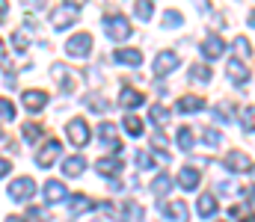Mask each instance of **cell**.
Here are the masks:
<instances>
[{"mask_svg": "<svg viewBox=\"0 0 255 222\" xmlns=\"http://www.w3.org/2000/svg\"><path fill=\"white\" fill-rule=\"evenodd\" d=\"M202 140H205L208 146H220V134H217L214 128H205V131H202Z\"/></svg>", "mask_w": 255, "mask_h": 222, "instance_id": "obj_38", "label": "cell"}, {"mask_svg": "<svg viewBox=\"0 0 255 222\" xmlns=\"http://www.w3.org/2000/svg\"><path fill=\"white\" fill-rule=\"evenodd\" d=\"M98 137H101V146L110 148V151H119V148H122V140H119V134H116V125H110V122H101Z\"/></svg>", "mask_w": 255, "mask_h": 222, "instance_id": "obj_11", "label": "cell"}, {"mask_svg": "<svg viewBox=\"0 0 255 222\" xmlns=\"http://www.w3.org/2000/svg\"><path fill=\"white\" fill-rule=\"evenodd\" d=\"M71 211H74V214L92 211V199H89V196H71Z\"/></svg>", "mask_w": 255, "mask_h": 222, "instance_id": "obj_29", "label": "cell"}, {"mask_svg": "<svg viewBox=\"0 0 255 222\" xmlns=\"http://www.w3.org/2000/svg\"><path fill=\"white\" fill-rule=\"evenodd\" d=\"M122 125H125V131L130 134V137H139V134H142V122H139V119H136L133 113H128V116H125V122H122Z\"/></svg>", "mask_w": 255, "mask_h": 222, "instance_id": "obj_28", "label": "cell"}, {"mask_svg": "<svg viewBox=\"0 0 255 222\" xmlns=\"http://www.w3.org/2000/svg\"><path fill=\"white\" fill-rule=\"evenodd\" d=\"M160 214H163L169 222H187V220H190V214H187V205H184V202H163V205H160Z\"/></svg>", "mask_w": 255, "mask_h": 222, "instance_id": "obj_8", "label": "cell"}, {"mask_svg": "<svg viewBox=\"0 0 255 222\" xmlns=\"http://www.w3.org/2000/svg\"><path fill=\"white\" fill-rule=\"evenodd\" d=\"M229 214H232L235 220H241V222H255V214L250 211V208H241V205H235V208H229Z\"/></svg>", "mask_w": 255, "mask_h": 222, "instance_id": "obj_31", "label": "cell"}, {"mask_svg": "<svg viewBox=\"0 0 255 222\" xmlns=\"http://www.w3.org/2000/svg\"><path fill=\"white\" fill-rule=\"evenodd\" d=\"M12 42H15V48H18V51H24V48L30 45V42H27V30H18V33L12 36Z\"/></svg>", "mask_w": 255, "mask_h": 222, "instance_id": "obj_39", "label": "cell"}, {"mask_svg": "<svg viewBox=\"0 0 255 222\" xmlns=\"http://www.w3.org/2000/svg\"><path fill=\"white\" fill-rule=\"evenodd\" d=\"M77 3H83V0H68V6H77Z\"/></svg>", "mask_w": 255, "mask_h": 222, "instance_id": "obj_46", "label": "cell"}, {"mask_svg": "<svg viewBox=\"0 0 255 222\" xmlns=\"http://www.w3.org/2000/svg\"><path fill=\"white\" fill-rule=\"evenodd\" d=\"M6 222H27V220H24V217H9Z\"/></svg>", "mask_w": 255, "mask_h": 222, "instance_id": "obj_44", "label": "cell"}, {"mask_svg": "<svg viewBox=\"0 0 255 222\" xmlns=\"http://www.w3.org/2000/svg\"><path fill=\"white\" fill-rule=\"evenodd\" d=\"M77 21V6H60V9H54V15H51V24L57 27V30H65V27H71Z\"/></svg>", "mask_w": 255, "mask_h": 222, "instance_id": "obj_7", "label": "cell"}, {"mask_svg": "<svg viewBox=\"0 0 255 222\" xmlns=\"http://www.w3.org/2000/svg\"><path fill=\"white\" fill-rule=\"evenodd\" d=\"M9 169H12V163H9V160H3V157H0V178H3V175H9Z\"/></svg>", "mask_w": 255, "mask_h": 222, "instance_id": "obj_41", "label": "cell"}, {"mask_svg": "<svg viewBox=\"0 0 255 222\" xmlns=\"http://www.w3.org/2000/svg\"><path fill=\"white\" fill-rule=\"evenodd\" d=\"M122 166H125V163L116 160V157H101V160L95 163V169H98L101 175H107V178H116V175L122 172Z\"/></svg>", "mask_w": 255, "mask_h": 222, "instance_id": "obj_16", "label": "cell"}, {"mask_svg": "<svg viewBox=\"0 0 255 222\" xmlns=\"http://www.w3.org/2000/svg\"><path fill=\"white\" fill-rule=\"evenodd\" d=\"M148 157H151V154H148V151H136V166H139V169H145V166H148V163H151V160H148Z\"/></svg>", "mask_w": 255, "mask_h": 222, "instance_id": "obj_40", "label": "cell"}, {"mask_svg": "<svg viewBox=\"0 0 255 222\" xmlns=\"http://www.w3.org/2000/svg\"><path fill=\"white\" fill-rule=\"evenodd\" d=\"M250 172H253V175H255V166H253V169H250Z\"/></svg>", "mask_w": 255, "mask_h": 222, "instance_id": "obj_48", "label": "cell"}, {"mask_svg": "<svg viewBox=\"0 0 255 222\" xmlns=\"http://www.w3.org/2000/svg\"><path fill=\"white\" fill-rule=\"evenodd\" d=\"M190 80L193 83H208V80H211V69H208V66H193Z\"/></svg>", "mask_w": 255, "mask_h": 222, "instance_id": "obj_30", "label": "cell"}, {"mask_svg": "<svg viewBox=\"0 0 255 222\" xmlns=\"http://www.w3.org/2000/svg\"><path fill=\"white\" fill-rule=\"evenodd\" d=\"M24 6H33V9H39V6H45V0H21Z\"/></svg>", "mask_w": 255, "mask_h": 222, "instance_id": "obj_43", "label": "cell"}, {"mask_svg": "<svg viewBox=\"0 0 255 222\" xmlns=\"http://www.w3.org/2000/svg\"><path fill=\"white\" fill-rule=\"evenodd\" d=\"M178 184H181L184 190H196V187H199V169L184 166V169L178 172Z\"/></svg>", "mask_w": 255, "mask_h": 222, "instance_id": "obj_19", "label": "cell"}, {"mask_svg": "<svg viewBox=\"0 0 255 222\" xmlns=\"http://www.w3.org/2000/svg\"><path fill=\"white\" fill-rule=\"evenodd\" d=\"M63 154V143L60 140H48L45 146L39 148V154H36V163L42 166V169H51L54 163H57V157Z\"/></svg>", "mask_w": 255, "mask_h": 222, "instance_id": "obj_3", "label": "cell"}, {"mask_svg": "<svg viewBox=\"0 0 255 222\" xmlns=\"http://www.w3.org/2000/svg\"><path fill=\"white\" fill-rule=\"evenodd\" d=\"M250 24H253V27H255V9H253V12H250Z\"/></svg>", "mask_w": 255, "mask_h": 222, "instance_id": "obj_45", "label": "cell"}, {"mask_svg": "<svg viewBox=\"0 0 255 222\" xmlns=\"http://www.w3.org/2000/svg\"><path fill=\"white\" fill-rule=\"evenodd\" d=\"M89 51H92V36H89V33H77V36H71V39L65 42V54H68V57L83 60V57H89Z\"/></svg>", "mask_w": 255, "mask_h": 222, "instance_id": "obj_2", "label": "cell"}, {"mask_svg": "<svg viewBox=\"0 0 255 222\" xmlns=\"http://www.w3.org/2000/svg\"><path fill=\"white\" fill-rule=\"evenodd\" d=\"M169 187H172V178H169V175H157L154 184H151V193H154V196H166Z\"/></svg>", "mask_w": 255, "mask_h": 222, "instance_id": "obj_24", "label": "cell"}, {"mask_svg": "<svg viewBox=\"0 0 255 222\" xmlns=\"http://www.w3.org/2000/svg\"><path fill=\"white\" fill-rule=\"evenodd\" d=\"M175 143H178V148H181V151H190V148H193V131H190V128H178Z\"/></svg>", "mask_w": 255, "mask_h": 222, "instance_id": "obj_26", "label": "cell"}, {"mask_svg": "<svg viewBox=\"0 0 255 222\" xmlns=\"http://www.w3.org/2000/svg\"><path fill=\"white\" fill-rule=\"evenodd\" d=\"M83 104L89 107V110H95V113H107V98L104 95H98V92H89V95H83Z\"/></svg>", "mask_w": 255, "mask_h": 222, "instance_id": "obj_21", "label": "cell"}, {"mask_svg": "<svg viewBox=\"0 0 255 222\" xmlns=\"http://www.w3.org/2000/svg\"><path fill=\"white\" fill-rule=\"evenodd\" d=\"M235 51H238V60H250V54H253V48H250V42L247 39H235Z\"/></svg>", "mask_w": 255, "mask_h": 222, "instance_id": "obj_34", "label": "cell"}, {"mask_svg": "<svg viewBox=\"0 0 255 222\" xmlns=\"http://www.w3.org/2000/svg\"><path fill=\"white\" fill-rule=\"evenodd\" d=\"M223 166H226L229 172H250V169H253V163H250V157H247L244 151H229L226 160H223Z\"/></svg>", "mask_w": 255, "mask_h": 222, "instance_id": "obj_10", "label": "cell"}, {"mask_svg": "<svg viewBox=\"0 0 255 222\" xmlns=\"http://www.w3.org/2000/svg\"><path fill=\"white\" fill-rule=\"evenodd\" d=\"M175 66H178V54H175V51H160V54L154 57L151 74H154V77H166Z\"/></svg>", "mask_w": 255, "mask_h": 222, "instance_id": "obj_5", "label": "cell"}, {"mask_svg": "<svg viewBox=\"0 0 255 222\" xmlns=\"http://www.w3.org/2000/svg\"><path fill=\"white\" fill-rule=\"evenodd\" d=\"M175 110H178L181 116H190V113L205 110V101H202L199 95H184V98H178V101H175Z\"/></svg>", "mask_w": 255, "mask_h": 222, "instance_id": "obj_13", "label": "cell"}, {"mask_svg": "<svg viewBox=\"0 0 255 222\" xmlns=\"http://www.w3.org/2000/svg\"><path fill=\"white\" fill-rule=\"evenodd\" d=\"M65 131H68V140L74 143V146H86L89 143V125L83 122V119H71L68 125H65Z\"/></svg>", "mask_w": 255, "mask_h": 222, "instance_id": "obj_6", "label": "cell"}, {"mask_svg": "<svg viewBox=\"0 0 255 222\" xmlns=\"http://www.w3.org/2000/svg\"><path fill=\"white\" fill-rule=\"evenodd\" d=\"M65 196H68L65 184H60V181H48V184H45V199H48V205H60Z\"/></svg>", "mask_w": 255, "mask_h": 222, "instance_id": "obj_15", "label": "cell"}, {"mask_svg": "<svg viewBox=\"0 0 255 222\" xmlns=\"http://www.w3.org/2000/svg\"><path fill=\"white\" fill-rule=\"evenodd\" d=\"M133 12H136V18H142V21H151V15H154V3H151V0H136Z\"/></svg>", "mask_w": 255, "mask_h": 222, "instance_id": "obj_25", "label": "cell"}, {"mask_svg": "<svg viewBox=\"0 0 255 222\" xmlns=\"http://www.w3.org/2000/svg\"><path fill=\"white\" fill-rule=\"evenodd\" d=\"M6 12H9V0H0V24L6 21Z\"/></svg>", "mask_w": 255, "mask_h": 222, "instance_id": "obj_42", "label": "cell"}, {"mask_svg": "<svg viewBox=\"0 0 255 222\" xmlns=\"http://www.w3.org/2000/svg\"><path fill=\"white\" fill-rule=\"evenodd\" d=\"M151 119H154V122H157L160 128H163V125L169 122V116H166V110H163L160 104H157V107H151Z\"/></svg>", "mask_w": 255, "mask_h": 222, "instance_id": "obj_35", "label": "cell"}, {"mask_svg": "<svg viewBox=\"0 0 255 222\" xmlns=\"http://www.w3.org/2000/svg\"><path fill=\"white\" fill-rule=\"evenodd\" d=\"M178 24H181V12H172V9H169V12L163 15V27H178Z\"/></svg>", "mask_w": 255, "mask_h": 222, "instance_id": "obj_37", "label": "cell"}, {"mask_svg": "<svg viewBox=\"0 0 255 222\" xmlns=\"http://www.w3.org/2000/svg\"><path fill=\"white\" fill-rule=\"evenodd\" d=\"M0 57H3V42H0Z\"/></svg>", "mask_w": 255, "mask_h": 222, "instance_id": "obj_47", "label": "cell"}, {"mask_svg": "<svg viewBox=\"0 0 255 222\" xmlns=\"http://www.w3.org/2000/svg\"><path fill=\"white\" fill-rule=\"evenodd\" d=\"M54 80H60V83H63L65 92H71V89H74V83H71V74H68V69H65L63 63H57V66H54Z\"/></svg>", "mask_w": 255, "mask_h": 222, "instance_id": "obj_23", "label": "cell"}, {"mask_svg": "<svg viewBox=\"0 0 255 222\" xmlns=\"http://www.w3.org/2000/svg\"><path fill=\"white\" fill-rule=\"evenodd\" d=\"M0 119H15V104L9 101V98H0Z\"/></svg>", "mask_w": 255, "mask_h": 222, "instance_id": "obj_32", "label": "cell"}, {"mask_svg": "<svg viewBox=\"0 0 255 222\" xmlns=\"http://www.w3.org/2000/svg\"><path fill=\"white\" fill-rule=\"evenodd\" d=\"M142 101H145V95H142V92H136V89H122V95H119V104H122L125 110L139 107Z\"/></svg>", "mask_w": 255, "mask_h": 222, "instance_id": "obj_18", "label": "cell"}, {"mask_svg": "<svg viewBox=\"0 0 255 222\" xmlns=\"http://www.w3.org/2000/svg\"><path fill=\"white\" fill-rule=\"evenodd\" d=\"M113 60L122 63V66H139V63H142V54H139L136 48H119V51L113 54Z\"/></svg>", "mask_w": 255, "mask_h": 222, "instance_id": "obj_17", "label": "cell"}, {"mask_svg": "<svg viewBox=\"0 0 255 222\" xmlns=\"http://www.w3.org/2000/svg\"><path fill=\"white\" fill-rule=\"evenodd\" d=\"M241 125H244V131H255V107H247V110H244Z\"/></svg>", "mask_w": 255, "mask_h": 222, "instance_id": "obj_33", "label": "cell"}, {"mask_svg": "<svg viewBox=\"0 0 255 222\" xmlns=\"http://www.w3.org/2000/svg\"><path fill=\"white\" fill-rule=\"evenodd\" d=\"M33 193H36V181L33 178H18V181L9 184V199L12 202H27V199H33Z\"/></svg>", "mask_w": 255, "mask_h": 222, "instance_id": "obj_4", "label": "cell"}, {"mask_svg": "<svg viewBox=\"0 0 255 222\" xmlns=\"http://www.w3.org/2000/svg\"><path fill=\"white\" fill-rule=\"evenodd\" d=\"M199 51H202V57H205V60H217V57H223L226 42H223L220 36H208V39L199 45Z\"/></svg>", "mask_w": 255, "mask_h": 222, "instance_id": "obj_12", "label": "cell"}, {"mask_svg": "<svg viewBox=\"0 0 255 222\" xmlns=\"http://www.w3.org/2000/svg\"><path fill=\"white\" fill-rule=\"evenodd\" d=\"M214 119L223 122V125H229V122H232V116H229V104H220V107L214 110Z\"/></svg>", "mask_w": 255, "mask_h": 222, "instance_id": "obj_36", "label": "cell"}, {"mask_svg": "<svg viewBox=\"0 0 255 222\" xmlns=\"http://www.w3.org/2000/svg\"><path fill=\"white\" fill-rule=\"evenodd\" d=\"M226 72H229V80H232L235 86H244V83L250 80V66H244V60H238V57L229 60Z\"/></svg>", "mask_w": 255, "mask_h": 222, "instance_id": "obj_9", "label": "cell"}, {"mask_svg": "<svg viewBox=\"0 0 255 222\" xmlns=\"http://www.w3.org/2000/svg\"><path fill=\"white\" fill-rule=\"evenodd\" d=\"M101 24H104V33L113 42H125L130 36V24H128L125 15H107V18H101Z\"/></svg>", "mask_w": 255, "mask_h": 222, "instance_id": "obj_1", "label": "cell"}, {"mask_svg": "<svg viewBox=\"0 0 255 222\" xmlns=\"http://www.w3.org/2000/svg\"><path fill=\"white\" fill-rule=\"evenodd\" d=\"M45 104H48V92H42V89H33V92L27 89V92H24V107H27L30 113H39Z\"/></svg>", "mask_w": 255, "mask_h": 222, "instance_id": "obj_14", "label": "cell"}, {"mask_svg": "<svg viewBox=\"0 0 255 222\" xmlns=\"http://www.w3.org/2000/svg\"><path fill=\"white\" fill-rule=\"evenodd\" d=\"M83 169H86V160H83V157H65L63 160V172L68 175V178L83 175Z\"/></svg>", "mask_w": 255, "mask_h": 222, "instance_id": "obj_20", "label": "cell"}, {"mask_svg": "<svg viewBox=\"0 0 255 222\" xmlns=\"http://www.w3.org/2000/svg\"><path fill=\"white\" fill-rule=\"evenodd\" d=\"M21 131H24V140L27 143H39L42 140V125H36V122H27Z\"/></svg>", "mask_w": 255, "mask_h": 222, "instance_id": "obj_27", "label": "cell"}, {"mask_svg": "<svg viewBox=\"0 0 255 222\" xmlns=\"http://www.w3.org/2000/svg\"><path fill=\"white\" fill-rule=\"evenodd\" d=\"M199 217H214L217 214V196H211V193H205V196H199Z\"/></svg>", "mask_w": 255, "mask_h": 222, "instance_id": "obj_22", "label": "cell"}]
</instances>
